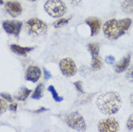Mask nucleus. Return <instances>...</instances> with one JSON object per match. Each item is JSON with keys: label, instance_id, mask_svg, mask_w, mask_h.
Returning <instances> with one entry per match:
<instances>
[{"label": "nucleus", "instance_id": "nucleus-13", "mask_svg": "<svg viewBox=\"0 0 133 132\" xmlns=\"http://www.w3.org/2000/svg\"><path fill=\"white\" fill-rule=\"evenodd\" d=\"M33 48H31V47L20 46L17 44H12L10 46V49L12 50V51H13L14 53L20 56H25L27 53L31 51Z\"/></svg>", "mask_w": 133, "mask_h": 132}, {"label": "nucleus", "instance_id": "nucleus-3", "mask_svg": "<svg viewBox=\"0 0 133 132\" xmlns=\"http://www.w3.org/2000/svg\"><path fill=\"white\" fill-rule=\"evenodd\" d=\"M44 10L51 17L59 18L65 15L66 6L62 0H48L44 4Z\"/></svg>", "mask_w": 133, "mask_h": 132}, {"label": "nucleus", "instance_id": "nucleus-29", "mask_svg": "<svg viewBox=\"0 0 133 132\" xmlns=\"http://www.w3.org/2000/svg\"><path fill=\"white\" fill-rule=\"evenodd\" d=\"M49 109L48 108H46L45 107H41L40 108L36 110H35L34 113H43L45 112V111H48Z\"/></svg>", "mask_w": 133, "mask_h": 132}, {"label": "nucleus", "instance_id": "nucleus-30", "mask_svg": "<svg viewBox=\"0 0 133 132\" xmlns=\"http://www.w3.org/2000/svg\"><path fill=\"white\" fill-rule=\"evenodd\" d=\"M70 1H71V3L74 5H76V6L81 2V0H70Z\"/></svg>", "mask_w": 133, "mask_h": 132}, {"label": "nucleus", "instance_id": "nucleus-18", "mask_svg": "<svg viewBox=\"0 0 133 132\" xmlns=\"http://www.w3.org/2000/svg\"><path fill=\"white\" fill-rule=\"evenodd\" d=\"M48 90H49V92L51 93V95H52V98H54V100L57 102H62V100H64L63 97H62V96L59 95V94L57 92V90L55 89V87H54L53 85H50L49 87H48Z\"/></svg>", "mask_w": 133, "mask_h": 132}, {"label": "nucleus", "instance_id": "nucleus-11", "mask_svg": "<svg viewBox=\"0 0 133 132\" xmlns=\"http://www.w3.org/2000/svg\"><path fill=\"white\" fill-rule=\"evenodd\" d=\"M41 75V72L38 66H30L27 69L25 79L33 83H36L39 79Z\"/></svg>", "mask_w": 133, "mask_h": 132}, {"label": "nucleus", "instance_id": "nucleus-17", "mask_svg": "<svg viewBox=\"0 0 133 132\" xmlns=\"http://www.w3.org/2000/svg\"><path fill=\"white\" fill-rule=\"evenodd\" d=\"M103 65L101 59L99 56H93L92 57V62H91V68L93 70H98L101 68Z\"/></svg>", "mask_w": 133, "mask_h": 132}, {"label": "nucleus", "instance_id": "nucleus-4", "mask_svg": "<svg viewBox=\"0 0 133 132\" xmlns=\"http://www.w3.org/2000/svg\"><path fill=\"white\" fill-rule=\"evenodd\" d=\"M64 121L66 125L77 131H85L86 123L83 117L77 112H72L65 116Z\"/></svg>", "mask_w": 133, "mask_h": 132}, {"label": "nucleus", "instance_id": "nucleus-12", "mask_svg": "<svg viewBox=\"0 0 133 132\" xmlns=\"http://www.w3.org/2000/svg\"><path fill=\"white\" fill-rule=\"evenodd\" d=\"M131 56L130 55H127L125 57H124L119 62L117 63L114 66V70L116 73H121L127 70V68L129 66L130 64Z\"/></svg>", "mask_w": 133, "mask_h": 132}, {"label": "nucleus", "instance_id": "nucleus-2", "mask_svg": "<svg viewBox=\"0 0 133 132\" xmlns=\"http://www.w3.org/2000/svg\"><path fill=\"white\" fill-rule=\"evenodd\" d=\"M132 25V20L125 18L122 20L111 19L107 21L103 26L105 36L109 40H116L122 36Z\"/></svg>", "mask_w": 133, "mask_h": 132}, {"label": "nucleus", "instance_id": "nucleus-8", "mask_svg": "<svg viewBox=\"0 0 133 132\" xmlns=\"http://www.w3.org/2000/svg\"><path fill=\"white\" fill-rule=\"evenodd\" d=\"M23 23L17 20H5L2 23V27L4 31L10 35L19 37Z\"/></svg>", "mask_w": 133, "mask_h": 132}, {"label": "nucleus", "instance_id": "nucleus-23", "mask_svg": "<svg viewBox=\"0 0 133 132\" xmlns=\"http://www.w3.org/2000/svg\"><path fill=\"white\" fill-rule=\"evenodd\" d=\"M127 127L129 131H132L133 130V113L129 117L127 122Z\"/></svg>", "mask_w": 133, "mask_h": 132}, {"label": "nucleus", "instance_id": "nucleus-27", "mask_svg": "<svg viewBox=\"0 0 133 132\" xmlns=\"http://www.w3.org/2000/svg\"><path fill=\"white\" fill-rule=\"evenodd\" d=\"M43 74H44V78H45L46 80L51 79V77H52L51 72H50L49 71H48L46 68H43Z\"/></svg>", "mask_w": 133, "mask_h": 132}, {"label": "nucleus", "instance_id": "nucleus-28", "mask_svg": "<svg viewBox=\"0 0 133 132\" xmlns=\"http://www.w3.org/2000/svg\"><path fill=\"white\" fill-rule=\"evenodd\" d=\"M9 109H10V111L16 112L17 109V103H12L11 105L9 106Z\"/></svg>", "mask_w": 133, "mask_h": 132}, {"label": "nucleus", "instance_id": "nucleus-26", "mask_svg": "<svg viewBox=\"0 0 133 132\" xmlns=\"http://www.w3.org/2000/svg\"><path fill=\"white\" fill-rule=\"evenodd\" d=\"M74 85L75 86V87H76V89L77 91H79V92L81 93H84L82 82H80V81H77L75 82H74Z\"/></svg>", "mask_w": 133, "mask_h": 132}, {"label": "nucleus", "instance_id": "nucleus-16", "mask_svg": "<svg viewBox=\"0 0 133 132\" xmlns=\"http://www.w3.org/2000/svg\"><path fill=\"white\" fill-rule=\"evenodd\" d=\"M44 88V86L43 84H39L36 87V89L31 95L32 99L34 100H39L42 98L43 96V90Z\"/></svg>", "mask_w": 133, "mask_h": 132}, {"label": "nucleus", "instance_id": "nucleus-19", "mask_svg": "<svg viewBox=\"0 0 133 132\" xmlns=\"http://www.w3.org/2000/svg\"><path fill=\"white\" fill-rule=\"evenodd\" d=\"M88 51H90L92 57L99 56V46L98 44L93 43H89L88 45Z\"/></svg>", "mask_w": 133, "mask_h": 132}, {"label": "nucleus", "instance_id": "nucleus-22", "mask_svg": "<svg viewBox=\"0 0 133 132\" xmlns=\"http://www.w3.org/2000/svg\"><path fill=\"white\" fill-rule=\"evenodd\" d=\"M126 78L128 81L133 82V65L130 66L126 73Z\"/></svg>", "mask_w": 133, "mask_h": 132}, {"label": "nucleus", "instance_id": "nucleus-24", "mask_svg": "<svg viewBox=\"0 0 133 132\" xmlns=\"http://www.w3.org/2000/svg\"><path fill=\"white\" fill-rule=\"evenodd\" d=\"M0 96H1V97H2V98L4 100H7V102H12V101H13L12 96L10 95V94H8V93H0Z\"/></svg>", "mask_w": 133, "mask_h": 132}, {"label": "nucleus", "instance_id": "nucleus-15", "mask_svg": "<svg viewBox=\"0 0 133 132\" xmlns=\"http://www.w3.org/2000/svg\"><path fill=\"white\" fill-rule=\"evenodd\" d=\"M32 92V90L28 89L27 87H22L20 89V93L16 96V99L20 101H24L28 98V97L30 95V94Z\"/></svg>", "mask_w": 133, "mask_h": 132}, {"label": "nucleus", "instance_id": "nucleus-7", "mask_svg": "<svg viewBox=\"0 0 133 132\" xmlns=\"http://www.w3.org/2000/svg\"><path fill=\"white\" fill-rule=\"evenodd\" d=\"M59 68L62 74L67 77L74 76L77 72L75 63L70 58H65L60 61Z\"/></svg>", "mask_w": 133, "mask_h": 132}, {"label": "nucleus", "instance_id": "nucleus-20", "mask_svg": "<svg viewBox=\"0 0 133 132\" xmlns=\"http://www.w3.org/2000/svg\"><path fill=\"white\" fill-rule=\"evenodd\" d=\"M70 20V17L69 18H61L59 20H57L55 23H54L53 25L54 27L58 28V27H61L65 25L66 24L69 23V21Z\"/></svg>", "mask_w": 133, "mask_h": 132}, {"label": "nucleus", "instance_id": "nucleus-5", "mask_svg": "<svg viewBox=\"0 0 133 132\" xmlns=\"http://www.w3.org/2000/svg\"><path fill=\"white\" fill-rule=\"evenodd\" d=\"M25 29L32 36H43L47 31V25L38 18H30L25 23Z\"/></svg>", "mask_w": 133, "mask_h": 132}, {"label": "nucleus", "instance_id": "nucleus-33", "mask_svg": "<svg viewBox=\"0 0 133 132\" xmlns=\"http://www.w3.org/2000/svg\"><path fill=\"white\" fill-rule=\"evenodd\" d=\"M29 1H30V2H36V0H29Z\"/></svg>", "mask_w": 133, "mask_h": 132}, {"label": "nucleus", "instance_id": "nucleus-25", "mask_svg": "<svg viewBox=\"0 0 133 132\" xmlns=\"http://www.w3.org/2000/svg\"><path fill=\"white\" fill-rule=\"evenodd\" d=\"M105 61L109 65H113L114 63L115 62V58H114V56H111V55H109V56H106Z\"/></svg>", "mask_w": 133, "mask_h": 132}, {"label": "nucleus", "instance_id": "nucleus-21", "mask_svg": "<svg viewBox=\"0 0 133 132\" xmlns=\"http://www.w3.org/2000/svg\"><path fill=\"white\" fill-rule=\"evenodd\" d=\"M7 107V103L4 100V99H0V116L6 112Z\"/></svg>", "mask_w": 133, "mask_h": 132}, {"label": "nucleus", "instance_id": "nucleus-1", "mask_svg": "<svg viewBox=\"0 0 133 132\" xmlns=\"http://www.w3.org/2000/svg\"><path fill=\"white\" fill-rule=\"evenodd\" d=\"M122 98L119 93L108 92L100 95L96 99V106L101 112L105 115H113L122 107Z\"/></svg>", "mask_w": 133, "mask_h": 132}, {"label": "nucleus", "instance_id": "nucleus-6", "mask_svg": "<svg viewBox=\"0 0 133 132\" xmlns=\"http://www.w3.org/2000/svg\"><path fill=\"white\" fill-rule=\"evenodd\" d=\"M98 129L100 132H116L119 131V122L114 118L102 119L98 123Z\"/></svg>", "mask_w": 133, "mask_h": 132}, {"label": "nucleus", "instance_id": "nucleus-32", "mask_svg": "<svg viewBox=\"0 0 133 132\" xmlns=\"http://www.w3.org/2000/svg\"><path fill=\"white\" fill-rule=\"evenodd\" d=\"M3 0H0V5H1V4H3Z\"/></svg>", "mask_w": 133, "mask_h": 132}, {"label": "nucleus", "instance_id": "nucleus-10", "mask_svg": "<svg viewBox=\"0 0 133 132\" xmlns=\"http://www.w3.org/2000/svg\"><path fill=\"white\" fill-rule=\"evenodd\" d=\"M85 23L90 27L91 36H95L99 33L101 28V22L98 18L95 17H88L85 20Z\"/></svg>", "mask_w": 133, "mask_h": 132}, {"label": "nucleus", "instance_id": "nucleus-31", "mask_svg": "<svg viewBox=\"0 0 133 132\" xmlns=\"http://www.w3.org/2000/svg\"><path fill=\"white\" fill-rule=\"evenodd\" d=\"M130 100L131 106H133V93L132 94H131V95L130 96Z\"/></svg>", "mask_w": 133, "mask_h": 132}, {"label": "nucleus", "instance_id": "nucleus-9", "mask_svg": "<svg viewBox=\"0 0 133 132\" xmlns=\"http://www.w3.org/2000/svg\"><path fill=\"white\" fill-rule=\"evenodd\" d=\"M5 9L7 12L12 17H17L22 13L23 7L18 2H8L5 4Z\"/></svg>", "mask_w": 133, "mask_h": 132}, {"label": "nucleus", "instance_id": "nucleus-14", "mask_svg": "<svg viewBox=\"0 0 133 132\" xmlns=\"http://www.w3.org/2000/svg\"><path fill=\"white\" fill-rule=\"evenodd\" d=\"M122 8L127 14H133V0H124L122 4Z\"/></svg>", "mask_w": 133, "mask_h": 132}]
</instances>
